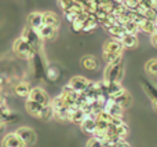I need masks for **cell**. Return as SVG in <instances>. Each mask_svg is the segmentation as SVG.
<instances>
[{"label": "cell", "instance_id": "ba28073f", "mask_svg": "<svg viewBox=\"0 0 157 147\" xmlns=\"http://www.w3.org/2000/svg\"><path fill=\"white\" fill-rule=\"evenodd\" d=\"M15 134L18 135L19 138L22 139V142L25 143L26 146H30L36 142V134L32 128H28V127H21L15 131Z\"/></svg>", "mask_w": 157, "mask_h": 147}, {"label": "cell", "instance_id": "5bb4252c", "mask_svg": "<svg viewBox=\"0 0 157 147\" xmlns=\"http://www.w3.org/2000/svg\"><path fill=\"white\" fill-rule=\"evenodd\" d=\"M30 91H32V88H30V85L28 84V83H18V84L14 87V94H15L17 96H19V98L28 99L30 95Z\"/></svg>", "mask_w": 157, "mask_h": 147}, {"label": "cell", "instance_id": "484cf974", "mask_svg": "<svg viewBox=\"0 0 157 147\" xmlns=\"http://www.w3.org/2000/svg\"><path fill=\"white\" fill-rule=\"evenodd\" d=\"M46 76H47V79H48L50 81H57L58 76H59V72H58L57 68L50 66V68H47V70H46Z\"/></svg>", "mask_w": 157, "mask_h": 147}, {"label": "cell", "instance_id": "9c48e42d", "mask_svg": "<svg viewBox=\"0 0 157 147\" xmlns=\"http://www.w3.org/2000/svg\"><path fill=\"white\" fill-rule=\"evenodd\" d=\"M90 83H91V81H90V80H87L86 77H83V76H75V77H72L71 81H69L68 84L71 85V87L73 88L76 92L83 94L84 91L88 88Z\"/></svg>", "mask_w": 157, "mask_h": 147}, {"label": "cell", "instance_id": "9a60e30c", "mask_svg": "<svg viewBox=\"0 0 157 147\" xmlns=\"http://www.w3.org/2000/svg\"><path fill=\"white\" fill-rule=\"evenodd\" d=\"M39 33H40V36L44 39V40H52V39L57 37L58 29L57 28L48 26V25H43V26L39 29Z\"/></svg>", "mask_w": 157, "mask_h": 147}, {"label": "cell", "instance_id": "f1b7e54d", "mask_svg": "<svg viewBox=\"0 0 157 147\" xmlns=\"http://www.w3.org/2000/svg\"><path fill=\"white\" fill-rule=\"evenodd\" d=\"M98 24L99 22L98 21H91V19H88V21L86 22V25H84V29H83V32H91V30H94L95 28L98 26Z\"/></svg>", "mask_w": 157, "mask_h": 147}, {"label": "cell", "instance_id": "5b68a950", "mask_svg": "<svg viewBox=\"0 0 157 147\" xmlns=\"http://www.w3.org/2000/svg\"><path fill=\"white\" fill-rule=\"evenodd\" d=\"M29 101L32 102H36V103L41 105V106H50L52 103V101L50 99L48 94L40 87H36V88H32L30 91V95H29Z\"/></svg>", "mask_w": 157, "mask_h": 147}, {"label": "cell", "instance_id": "277c9868", "mask_svg": "<svg viewBox=\"0 0 157 147\" xmlns=\"http://www.w3.org/2000/svg\"><path fill=\"white\" fill-rule=\"evenodd\" d=\"M123 77H124V66H123V63L106 65V69H105V72H103V80H106V81L121 83Z\"/></svg>", "mask_w": 157, "mask_h": 147}, {"label": "cell", "instance_id": "52a82bcc", "mask_svg": "<svg viewBox=\"0 0 157 147\" xmlns=\"http://www.w3.org/2000/svg\"><path fill=\"white\" fill-rule=\"evenodd\" d=\"M103 112L108 113V114L112 116V117L121 118V120H123V116H124V109H123L121 106H119L112 98H109L108 101H106L105 106H103Z\"/></svg>", "mask_w": 157, "mask_h": 147}, {"label": "cell", "instance_id": "4316f807", "mask_svg": "<svg viewBox=\"0 0 157 147\" xmlns=\"http://www.w3.org/2000/svg\"><path fill=\"white\" fill-rule=\"evenodd\" d=\"M84 25H86V22L83 21V19H80V18H77L76 21L72 24V30L73 32H83V29H84Z\"/></svg>", "mask_w": 157, "mask_h": 147}, {"label": "cell", "instance_id": "7a4b0ae2", "mask_svg": "<svg viewBox=\"0 0 157 147\" xmlns=\"http://www.w3.org/2000/svg\"><path fill=\"white\" fill-rule=\"evenodd\" d=\"M21 37L25 39V40H26L28 43H29L30 46L35 48L36 52L41 51V47H43L44 39L40 36V33H39L37 29H33V28H30V26H26L24 29V32H22Z\"/></svg>", "mask_w": 157, "mask_h": 147}, {"label": "cell", "instance_id": "ffe728a7", "mask_svg": "<svg viewBox=\"0 0 157 147\" xmlns=\"http://www.w3.org/2000/svg\"><path fill=\"white\" fill-rule=\"evenodd\" d=\"M121 43L125 48H135L138 46V37L135 35H125L121 39Z\"/></svg>", "mask_w": 157, "mask_h": 147}, {"label": "cell", "instance_id": "d4e9b609", "mask_svg": "<svg viewBox=\"0 0 157 147\" xmlns=\"http://www.w3.org/2000/svg\"><path fill=\"white\" fill-rule=\"evenodd\" d=\"M145 91H146L147 96L152 99V102H157V87H155L153 84H149V83H145Z\"/></svg>", "mask_w": 157, "mask_h": 147}, {"label": "cell", "instance_id": "6da1fadb", "mask_svg": "<svg viewBox=\"0 0 157 147\" xmlns=\"http://www.w3.org/2000/svg\"><path fill=\"white\" fill-rule=\"evenodd\" d=\"M125 47L123 46L121 40L117 39H110L105 43L102 51V58L108 65H116V63H123V52Z\"/></svg>", "mask_w": 157, "mask_h": 147}, {"label": "cell", "instance_id": "2e32d148", "mask_svg": "<svg viewBox=\"0 0 157 147\" xmlns=\"http://www.w3.org/2000/svg\"><path fill=\"white\" fill-rule=\"evenodd\" d=\"M43 24L58 29L59 28V18L57 17V14L51 13V11H46V13H43Z\"/></svg>", "mask_w": 157, "mask_h": 147}, {"label": "cell", "instance_id": "83f0119b", "mask_svg": "<svg viewBox=\"0 0 157 147\" xmlns=\"http://www.w3.org/2000/svg\"><path fill=\"white\" fill-rule=\"evenodd\" d=\"M139 0H124V6L131 11H135L139 6Z\"/></svg>", "mask_w": 157, "mask_h": 147}, {"label": "cell", "instance_id": "e575fe53", "mask_svg": "<svg viewBox=\"0 0 157 147\" xmlns=\"http://www.w3.org/2000/svg\"><path fill=\"white\" fill-rule=\"evenodd\" d=\"M155 25H156V28H157V18L155 19Z\"/></svg>", "mask_w": 157, "mask_h": 147}, {"label": "cell", "instance_id": "4dcf8cb0", "mask_svg": "<svg viewBox=\"0 0 157 147\" xmlns=\"http://www.w3.org/2000/svg\"><path fill=\"white\" fill-rule=\"evenodd\" d=\"M65 18H66V21L68 22H71V25L73 24L75 21L77 19V17H78V14H76V13H72V11H65Z\"/></svg>", "mask_w": 157, "mask_h": 147}, {"label": "cell", "instance_id": "4fadbf2b", "mask_svg": "<svg viewBox=\"0 0 157 147\" xmlns=\"http://www.w3.org/2000/svg\"><path fill=\"white\" fill-rule=\"evenodd\" d=\"M43 25H44L43 24V13H37V11H35V13L29 14V17H28V26L39 30Z\"/></svg>", "mask_w": 157, "mask_h": 147}, {"label": "cell", "instance_id": "7402d4cb", "mask_svg": "<svg viewBox=\"0 0 157 147\" xmlns=\"http://www.w3.org/2000/svg\"><path fill=\"white\" fill-rule=\"evenodd\" d=\"M145 69H146V73L150 77H157V59L147 61L146 65H145Z\"/></svg>", "mask_w": 157, "mask_h": 147}, {"label": "cell", "instance_id": "1f68e13d", "mask_svg": "<svg viewBox=\"0 0 157 147\" xmlns=\"http://www.w3.org/2000/svg\"><path fill=\"white\" fill-rule=\"evenodd\" d=\"M116 147H130V145L125 140H120L119 143H116Z\"/></svg>", "mask_w": 157, "mask_h": 147}, {"label": "cell", "instance_id": "7c38bea8", "mask_svg": "<svg viewBox=\"0 0 157 147\" xmlns=\"http://www.w3.org/2000/svg\"><path fill=\"white\" fill-rule=\"evenodd\" d=\"M112 99H113L119 106H121L123 109H128V107L132 105V96H131V94L125 90L123 91L120 95H117L116 98H112Z\"/></svg>", "mask_w": 157, "mask_h": 147}, {"label": "cell", "instance_id": "30bf717a", "mask_svg": "<svg viewBox=\"0 0 157 147\" xmlns=\"http://www.w3.org/2000/svg\"><path fill=\"white\" fill-rule=\"evenodd\" d=\"M2 145H3V147H26V145L22 142V139L15 134V132H14V134L6 135Z\"/></svg>", "mask_w": 157, "mask_h": 147}, {"label": "cell", "instance_id": "3957f363", "mask_svg": "<svg viewBox=\"0 0 157 147\" xmlns=\"http://www.w3.org/2000/svg\"><path fill=\"white\" fill-rule=\"evenodd\" d=\"M13 50L14 52H15L18 57L21 58H26V59H30V58H35L36 55H37V52L35 51V48H33L32 46H30L29 43H28L25 39L19 37L15 41H14V46H13Z\"/></svg>", "mask_w": 157, "mask_h": 147}, {"label": "cell", "instance_id": "8992f818", "mask_svg": "<svg viewBox=\"0 0 157 147\" xmlns=\"http://www.w3.org/2000/svg\"><path fill=\"white\" fill-rule=\"evenodd\" d=\"M102 90L109 98H116L117 95L124 91L121 83L119 81H106V80H102Z\"/></svg>", "mask_w": 157, "mask_h": 147}, {"label": "cell", "instance_id": "603a6c76", "mask_svg": "<svg viewBox=\"0 0 157 147\" xmlns=\"http://www.w3.org/2000/svg\"><path fill=\"white\" fill-rule=\"evenodd\" d=\"M123 26H124V29H125V32H127V35H135V36H136V35H138V32H141V28H139L134 21L127 22V24H124Z\"/></svg>", "mask_w": 157, "mask_h": 147}, {"label": "cell", "instance_id": "d6986e66", "mask_svg": "<svg viewBox=\"0 0 157 147\" xmlns=\"http://www.w3.org/2000/svg\"><path fill=\"white\" fill-rule=\"evenodd\" d=\"M108 32L113 36V39H117V40H121V39L127 35V32H125L123 25H113L110 29H108Z\"/></svg>", "mask_w": 157, "mask_h": 147}, {"label": "cell", "instance_id": "ac0fdd59", "mask_svg": "<svg viewBox=\"0 0 157 147\" xmlns=\"http://www.w3.org/2000/svg\"><path fill=\"white\" fill-rule=\"evenodd\" d=\"M81 66L87 70H95L98 68V61L94 55H86V57L81 59Z\"/></svg>", "mask_w": 157, "mask_h": 147}, {"label": "cell", "instance_id": "44dd1931", "mask_svg": "<svg viewBox=\"0 0 157 147\" xmlns=\"http://www.w3.org/2000/svg\"><path fill=\"white\" fill-rule=\"evenodd\" d=\"M141 30L145 33H147V35H155L157 32V28L155 25V21H149V19H146V21L144 22V24L141 25Z\"/></svg>", "mask_w": 157, "mask_h": 147}, {"label": "cell", "instance_id": "cb8c5ba5", "mask_svg": "<svg viewBox=\"0 0 157 147\" xmlns=\"http://www.w3.org/2000/svg\"><path fill=\"white\" fill-rule=\"evenodd\" d=\"M52 117H54V107H52V105H50V106H44L43 112H41L39 118L43 121H48V120H51Z\"/></svg>", "mask_w": 157, "mask_h": 147}, {"label": "cell", "instance_id": "d6a6232c", "mask_svg": "<svg viewBox=\"0 0 157 147\" xmlns=\"http://www.w3.org/2000/svg\"><path fill=\"white\" fill-rule=\"evenodd\" d=\"M150 41H152L153 46L157 47V32L155 33V35H152V37H150Z\"/></svg>", "mask_w": 157, "mask_h": 147}, {"label": "cell", "instance_id": "e0dca14e", "mask_svg": "<svg viewBox=\"0 0 157 147\" xmlns=\"http://www.w3.org/2000/svg\"><path fill=\"white\" fill-rule=\"evenodd\" d=\"M26 110H28V113H29L30 116H33V117H40V114H41V112H43V109H44V106H41V105H39V103H36V102H32V101H29V99H26Z\"/></svg>", "mask_w": 157, "mask_h": 147}, {"label": "cell", "instance_id": "836d02e7", "mask_svg": "<svg viewBox=\"0 0 157 147\" xmlns=\"http://www.w3.org/2000/svg\"><path fill=\"white\" fill-rule=\"evenodd\" d=\"M153 109L157 112V102H153Z\"/></svg>", "mask_w": 157, "mask_h": 147}, {"label": "cell", "instance_id": "8fae6325", "mask_svg": "<svg viewBox=\"0 0 157 147\" xmlns=\"http://www.w3.org/2000/svg\"><path fill=\"white\" fill-rule=\"evenodd\" d=\"M81 131L87 135H91L94 136L95 132H97V120H95L92 116H87V118L81 123Z\"/></svg>", "mask_w": 157, "mask_h": 147}, {"label": "cell", "instance_id": "f546056e", "mask_svg": "<svg viewBox=\"0 0 157 147\" xmlns=\"http://www.w3.org/2000/svg\"><path fill=\"white\" fill-rule=\"evenodd\" d=\"M87 147H103V142L101 139H97V138H91L87 142Z\"/></svg>", "mask_w": 157, "mask_h": 147}]
</instances>
